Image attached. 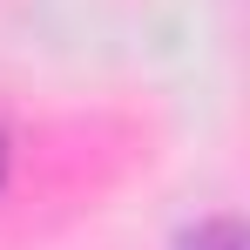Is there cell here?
Wrapping results in <instances>:
<instances>
[{
    "mask_svg": "<svg viewBox=\"0 0 250 250\" xmlns=\"http://www.w3.org/2000/svg\"><path fill=\"white\" fill-rule=\"evenodd\" d=\"M0 176H7V142H0Z\"/></svg>",
    "mask_w": 250,
    "mask_h": 250,
    "instance_id": "2",
    "label": "cell"
},
{
    "mask_svg": "<svg viewBox=\"0 0 250 250\" xmlns=\"http://www.w3.org/2000/svg\"><path fill=\"white\" fill-rule=\"evenodd\" d=\"M183 250H244V237H237L230 216H216V223H196V230L183 237Z\"/></svg>",
    "mask_w": 250,
    "mask_h": 250,
    "instance_id": "1",
    "label": "cell"
}]
</instances>
